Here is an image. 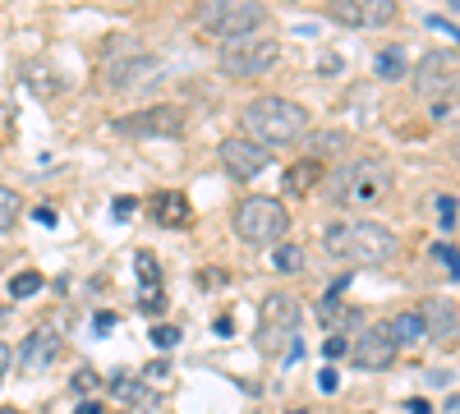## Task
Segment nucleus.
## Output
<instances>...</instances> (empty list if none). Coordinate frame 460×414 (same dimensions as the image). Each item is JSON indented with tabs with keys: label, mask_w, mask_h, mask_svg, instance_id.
<instances>
[{
	"label": "nucleus",
	"mask_w": 460,
	"mask_h": 414,
	"mask_svg": "<svg viewBox=\"0 0 460 414\" xmlns=\"http://www.w3.org/2000/svg\"><path fill=\"white\" fill-rule=\"evenodd\" d=\"M299 318H304V309H299L295 295H286V290L267 295L258 304V346H262V355H277L286 341H295Z\"/></svg>",
	"instance_id": "6e6552de"
},
{
	"label": "nucleus",
	"mask_w": 460,
	"mask_h": 414,
	"mask_svg": "<svg viewBox=\"0 0 460 414\" xmlns=\"http://www.w3.org/2000/svg\"><path fill=\"white\" fill-rule=\"evenodd\" d=\"M387 331H392V341H396V346H414V341H424V336H429V327H424V313H419V309H410V313H396V318L387 322Z\"/></svg>",
	"instance_id": "6ab92c4d"
},
{
	"label": "nucleus",
	"mask_w": 460,
	"mask_h": 414,
	"mask_svg": "<svg viewBox=\"0 0 460 414\" xmlns=\"http://www.w3.org/2000/svg\"><path fill=\"white\" fill-rule=\"evenodd\" d=\"M152 341H157L162 350L180 346V327H171V322H157V327H152Z\"/></svg>",
	"instance_id": "393cba45"
},
{
	"label": "nucleus",
	"mask_w": 460,
	"mask_h": 414,
	"mask_svg": "<svg viewBox=\"0 0 460 414\" xmlns=\"http://www.w3.org/2000/svg\"><path fill=\"white\" fill-rule=\"evenodd\" d=\"M10 359H14V350H10L5 341H0V373H5V368H10Z\"/></svg>",
	"instance_id": "f704fd0d"
},
{
	"label": "nucleus",
	"mask_w": 460,
	"mask_h": 414,
	"mask_svg": "<svg viewBox=\"0 0 460 414\" xmlns=\"http://www.w3.org/2000/svg\"><path fill=\"white\" fill-rule=\"evenodd\" d=\"M438 212H442V225H447V231H451V225H456V198H438Z\"/></svg>",
	"instance_id": "cd10ccee"
},
{
	"label": "nucleus",
	"mask_w": 460,
	"mask_h": 414,
	"mask_svg": "<svg viewBox=\"0 0 460 414\" xmlns=\"http://www.w3.org/2000/svg\"><path fill=\"white\" fill-rule=\"evenodd\" d=\"M74 392H97V373L79 368V373H74Z\"/></svg>",
	"instance_id": "bb28decb"
},
{
	"label": "nucleus",
	"mask_w": 460,
	"mask_h": 414,
	"mask_svg": "<svg viewBox=\"0 0 460 414\" xmlns=\"http://www.w3.org/2000/svg\"><path fill=\"white\" fill-rule=\"evenodd\" d=\"M410 414H433V405H429L424 396H414V401H410Z\"/></svg>",
	"instance_id": "473e14b6"
},
{
	"label": "nucleus",
	"mask_w": 460,
	"mask_h": 414,
	"mask_svg": "<svg viewBox=\"0 0 460 414\" xmlns=\"http://www.w3.org/2000/svg\"><path fill=\"white\" fill-rule=\"evenodd\" d=\"M115 129L129 138H175L184 129V110L180 106H143L134 116H120Z\"/></svg>",
	"instance_id": "9d476101"
},
{
	"label": "nucleus",
	"mask_w": 460,
	"mask_h": 414,
	"mask_svg": "<svg viewBox=\"0 0 460 414\" xmlns=\"http://www.w3.org/2000/svg\"><path fill=\"white\" fill-rule=\"evenodd\" d=\"M111 212L120 216V221H129V216L138 212V203H134V198H115V203H111Z\"/></svg>",
	"instance_id": "c85d7f7f"
},
{
	"label": "nucleus",
	"mask_w": 460,
	"mask_h": 414,
	"mask_svg": "<svg viewBox=\"0 0 460 414\" xmlns=\"http://www.w3.org/2000/svg\"><path fill=\"white\" fill-rule=\"evenodd\" d=\"M32 216H37V225H56V212H51V207H37Z\"/></svg>",
	"instance_id": "2f4dec72"
},
{
	"label": "nucleus",
	"mask_w": 460,
	"mask_h": 414,
	"mask_svg": "<svg viewBox=\"0 0 460 414\" xmlns=\"http://www.w3.org/2000/svg\"><path fill=\"white\" fill-rule=\"evenodd\" d=\"M327 14L345 28H387L396 23V0H327Z\"/></svg>",
	"instance_id": "9b49d317"
},
{
	"label": "nucleus",
	"mask_w": 460,
	"mask_h": 414,
	"mask_svg": "<svg viewBox=\"0 0 460 414\" xmlns=\"http://www.w3.org/2000/svg\"><path fill=\"white\" fill-rule=\"evenodd\" d=\"M217 157H221V166H226L230 180H253L258 171H267V162H272V147H262V143L235 134V138H226L217 147Z\"/></svg>",
	"instance_id": "f8f14e48"
},
{
	"label": "nucleus",
	"mask_w": 460,
	"mask_h": 414,
	"mask_svg": "<svg viewBox=\"0 0 460 414\" xmlns=\"http://www.w3.org/2000/svg\"><path fill=\"white\" fill-rule=\"evenodd\" d=\"M134 272H138V281H143V309L157 313V304H162V268H157V258H152L147 249L134 253Z\"/></svg>",
	"instance_id": "dca6fc26"
},
{
	"label": "nucleus",
	"mask_w": 460,
	"mask_h": 414,
	"mask_svg": "<svg viewBox=\"0 0 460 414\" xmlns=\"http://www.w3.org/2000/svg\"><path fill=\"white\" fill-rule=\"evenodd\" d=\"M295 414H304V410H295Z\"/></svg>",
	"instance_id": "ea45409f"
},
{
	"label": "nucleus",
	"mask_w": 460,
	"mask_h": 414,
	"mask_svg": "<svg viewBox=\"0 0 460 414\" xmlns=\"http://www.w3.org/2000/svg\"><path fill=\"white\" fill-rule=\"evenodd\" d=\"M56 355H60V331L56 327H32L23 350H19V364L28 373H42L47 364H56Z\"/></svg>",
	"instance_id": "4468645a"
},
{
	"label": "nucleus",
	"mask_w": 460,
	"mask_h": 414,
	"mask_svg": "<svg viewBox=\"0 0 460 414\" xmlns=\"http://www.w3.org/2000/svg\"><path fill=\"white\" fill-rule=\"evenodd\" d=\"M318 387H323V392H336V387H341L336 368H323V373H318Z\"/></svg>",
	"instance_id": "c756f323"
},
{
	"label": "nucleus",
	"mask_w": 460,
	"mask_h": 414,
	"mask_svg": "<svg viewBox=\"0 0 460 414\" xmlns=\"http://www.w3.org/2000/svg\"><path fill=\"white\" fill-rule=\"evenodd\" d=\"M157 74H162V60L134 47L125 60H106L102 84H106L111 92H134V88H147L152 79H157Z\"/></svg>",
	"instance_id": "1a4fd4ad"
},
{
	"label": "nucleus",
	"mask_w": 460,
	"mask_h": 414,
	"mask_svg": "<svg viewBox=\"0 0 460 414\" xmlns=\"http://www.w3.org/2000/svg\"><path fill=\"white\" fill-rule=\"evenodd\" d=\"M323 180V166H318V157H309V162H295L290 171H286V194H295V198H304V194H314V184Z\"/></svg>",
	"instance_id": "a211bd4d"
},
{
	"label": "nucleus",
	"mask_w": 460,
	"mask_h": 414,
	"mask_svg": "<svg viewBox=\"0 0 460 414\" xmlns=\"http://www.w3.org/2000/svg\"><path fill=\"white\" fill-rule=\"evenodd\" d=\"M147 378H152V383H162V378H171V364H152V368H147Z\"/></svg>",
	"instance_id": "7c9ffc66"
},
{
	"label": "nucleus",
	"mask_w": 460,
	"mask_h": 414,
	"mask_svg": "<svg viewBox=\"0 0 460 414\" xmlns=\"http://www.w3.org/2000/svg\"><path fill=\"white\" fill-rule=\"evenodd\" d=\"M323 355H327V359H345V355H350V341H345V336H327Z\"/></svg>",
	"instance_id": "a878e982"
},
{
	"label": "nucleus",
	"mask_w": 460,
	"mask_h": 414,
	"mask_svg": "<svg viewBox=\"0 0 460 414\" xmlns=\"http://www.w3.org/2000/svg\"><path fill=\"white\" fill-rule=\"evenodd\" d=\"M14 221H19V194L0 184V231H14Z\"/></svg>",
	"instance_id": "4be33fe9"
},
{
	"label": "nucleus",
	"mask_w": 460,
	"mask_h": 414,
	"mask_svg": "<svg viewBox=\"0 0 460 414\" xmlns=\"http://www.w3.org/2000/svg\"><path fill=\"white\" fill-rule=\"evenodd\" d=\"M79 414H102V405H97V401H84V405H79Z\"/></svg>",
	"instance_id": "c9c22d12"
},
{
	"label": "nucleus",
	"mask_w": 460,
	"mask_h": 414,
	"mask_svg": "<svg viewBox=\"0 0 460 414\" xmlns=\"http://www.w3.org/2000/svg\"><path fill=\"white\" fill-rule=\"evenodd\" d=\"M419 313H424V327H429L433 341H451L456 327H460V309L451 304V299H424Z\"/></svg>",
	"instance_id": "2eb2a0df"
},
{
	"label": "nucleus",
	"mask_w": 460,
	"mask_h": 414,
	"mask_svg": "<svg viewBox=\"0 0 460 414\" xmlns=\"http://www.w3.org/2000/svg\"><path fill=\"white\" fill-rule=\"evenodd\" d=\"M230 225H235V235L244 244H281L286 231H290V212L272 194H249V198H240Z\"/></svg>",
	"instance_id": "20e7f679"
},
{
	"label": "nucleus",
	"mask_w": 460,
	"mask_h": 414,
	"mask_svg": "<svg viewBox=\"0 0 460 414\" xmlns=\"http://www.w3.org/2000/svg\"><path fill=\"white\" fill-rule=\"evenodd\" d=\"M244 129L262 147H272V143L286 147V143H299L309 134V110L290 97H253L244 106Z\"/></svg>",
	"instance_id": "f03ea898"
},
{
	"label": "nucleus",
	"mask_w": 460,
	"mask_h": 414,
	"mask_svg": "<svg viewBox=\"0 0 460 414\" xmlns=\"http://www.w3.org/2000/svg\"><path fill=\"white\" fill-rule=\"evenodd\" d=\"M272 268H277V272H299V268H304V249H299V244H277Z\"/></svg>",
	"instance_id": "412c9836"
},
{
	"label": "nucleus",
	"mask_w": 460,
	"mask_h": 414,
	"mask_svg": "<svg viewBox=\"0 0 460 414\" xmlns=\"http://www.w3.org/2000/svg\"><path fill=\"white\" fill-rule=\"evenodd\" d=\"M286 5H299V0H286Z\"/></svg>",
	"instance_id": "4c0bfd02"
},
{
	"label": "nucleus",
	"mask_w": 460,
	"mask_h": 414,
	"mask_svg": "<svg viewBox=\"0 0 460 414\" xmlns=\"http://www.w3.org/2000/svg\"><path fill=\"white\" fill-rule=\"evenodd\" d=\"M189 216H194V207H189V198H184V194H157V198H152V221H157V225L184 231Z\"/></svg>",
	"instance_id": "f3484780"
},
{
	"label": "nucleus",
	"mask_w": 460,
	"mask_h": 414,
	"mask_svg": "<svg viewBox=\"0 0 460 414\" xmlns=\"http://www.w3.org/2000/svg\"><path fill=\"white\" fill-rule=\"evenodd\" d=\"M456 157H460V143H456Z\"/></svg>",
	"instance_id": "58836bf2"
},
{
	"label": "nucleus",
	"mask_w": 460,
	"mask_h": 414,
	"mask_svg": "<svg viewBox=\"0 0 460 414\" xmlns=\"http://www.w3.org/2000/svg\"><path fill=\"white\" fill-rule=\"evenodd\" d=\"M37 290H42V272H19V277L10 281V295H14V299H32Z\"/></svg>",
	"instance_id": "5701e85b"
},
{
	"label": "nucleus",
	"mask_w": 460,
	"mask_h": 414,
	"mask_svg": "<svg viewBox=\"0 0 460 414\" xmlns=\"http://www.w3.org/2000/svg\"><path fill=\"white\" fill-rule=\"evenodd\" d=\"M281 60V42L277 37H235V42H221V74L226 79H258V74L277 69Z\"/></svg>",
	"instance_id": "0eeeda50"
},
{
	"label": "nucleus",
	"mask_w": 460,
	"mask_h": 414,
	"mask_svg": "<svg viewBox=\"0 0 460 414\" xmlns=\"http://www.w3.org/2000/svg\"><path fill=\"white\" fill-rule=\"evenodd\" d=\"M230 331H235V322H230V318L221 313V318H217V336H230Z\"/></svg>",
	"instance_id": "72a5a7b5"
},
{
	"label": "nucleus",
	"mask_w": 460,
	"mask_h": 414,
	"mask_svg": "<svg viewBox=\"0 0 460 414\" xmlns=\"http://www.w3.org/2000/svg\"><path fill=\"white\" fill-rule=\"evenodd\" d=\"M396 350H401V346L392 341L387 322H382V327H364V331L355 336V346H350V364L364 368V373H382V368L396 364Z\"/></svg>",
	"instance_id": "ddd939ff"
},
{
	"label": "nucleus",
	"mask_w": 460,
	"mask_h": 414,
	"mask_svg": "<svg viewBox=\"0 0 460 414\" xmlns=\"http://www.w3.org/2000/svg\"><path fill=\"white\" fill-rule=\"evenodd\" d=\"M410 79L419 97L433 101V116H447L451 101H460V51H424Z\"/></svg>",
	"instance_id": "39448f33"
},
{
	"label": "nucleus",
	"mask_w": 460,
	"mask_h": 414,
	"mask_svg": "<svg viewBox=\"0 0 460 414\" xmlns=\"http://www.w3.org/2000/svg\"><path fill=\"white\" fill-rule=\"evenodd\" d=\"M323 244L336 262H350V268H382L401 253V240L377 221H336Z\"/></svg>",
	"instance_id": "f257e3e1"
},
{
	"label": "nucleus",
	"mask_w": 460,
	"mask_h": 414,
	"mask_svg": "<svg viewBox=\"0 0 460 414\" xmlns=\"http://www.w3.org/2000/svg\"><path fill=\"white\" fill-rule=\"evenodd\" d=\"M199 23L221 42H235V37H253L267 23V10L262 0H199Z\"/></svg>",
	"instance_id": "423d86ee"
},
{
	"label": "nucleus",
	"mask_w": 460,
	"mask_h": 414,
	"mask_svg": "<svg viewBox=\"0 0 460 414\" xmlns=\"http://www.w3.org/2000/svg\"><path fill=\"white\" fill-rule=\"evenodd\" d=\"M387 189H392V166L382 162V157H355V162H345V166L327 180V198H332L336 207L377 203Z\"/></svg>",
	"instance_id": "7ed1b4c3"
},
{
	"label": "nucleus",
	"mask_w": 460,
	"mask_h": 414,
	"mask_svg": "<svg viewBox=\"0 0 460 414\" xmlns=\"http://www.w3.org/2000/svg\"><path fill=\"white\" fill-rule=\"evenodd\" d=\"M0 414H19V410H10V405H0Z\"/></svg>",
	"instance_id": "e433bc0d"
},
{
	"label": "nucleus",
	"mask_w": 460,
	"mask_h": 414,
	"mask_svg": "<svg viewBox=\"0 0 460 414\" xmlns=\"http://www.w3.org/2000/svg\"><path fill=\"white\" fill-rule=\"evenodd\" d=\"M429 253H433V262H442V268H447V277L460 281V249H451V244H433Z\"/></svg>",
	"instance_id": "b1692460"
},
{
	"label": "nucleus",
	"mask_w": 460,
	"mask_h": 414,
	"mask_svg": "<svg viewBox=\"0 0 460 414\" xmlns=\"http://www.w3.org/2000/svg\"><path fill=\"white\" fill-rule=\"evenodd\" d=\"M414 65H410V56L401 51V47H387V51H377V79H405Z\"/></svg>",
	"instance_id": "aec40b11"
}]
</instances>
